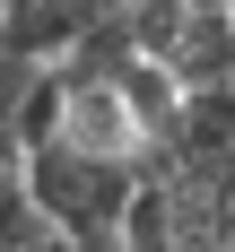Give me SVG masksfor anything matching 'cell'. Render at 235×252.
<instances>
[{
  "label": "cell",
  "mask_w": 235,
  "mask_h": 252,
  "mask_svg": "<svg viewBox=\"0 0 235 252\" xmlns=\"http://www.w3.org/2000/svg\"><path fill=\"white\" fill-rule=\"evenodd\" d=\"M26 244H44V218L26 209L18 174H0V252H26Z\"/></svg>",
  "instance_id": "obj_3"
},
{
  "label": "cell",
  "mask_w": 235,
  "mask_h": 252,
  "mask_svg": "<svg viewBox=\"0 0 235 252\" xmlns=\"http://www.w3.org/2000/svg\"><path fill=\"white\" fill-rule=\"evenodd\" d=\"M26 252H70V244H52V235H44V244H26Z\"/></svg>",
  "instance_id": "obj_4"
},
{
  "label": "cell",
  "mask_w": 235,
  "mask_h": 252,
  "mask_svg": "<svg viewBox=\"0 0 235 252\" xmlns=\"http://www.w3.org/2000/svg\"><path fill=\"white\" fill-rule=\"evenodd\" d=\"M227 52H235V18L227 9H192L174 35V52L157 61V70L174 78L183 96H201V87H227Z\"/></svg>",
  "instance_id": "obj_2"
},
{
  "label": "cell",
  "mask_w": 235,
  "mask_h": 252,
  "mask_svg": "<svg viewBox=\"0 0 235 252\" xmlns=\"http://www.w3.org/2000/svg\"><path fill=\"white\" fill-rule=\"evenodd\" d=\"M192 9H227V0H192Z\"/></svg>",
  "instance_id": "obj_5"
},
{
  "label": "cell",
  "mask_w": 235,
  "mask_h": 252,
  "mask_svg": "<svg viewBox=\"0 0 235 252\" xmlns=\"http://www.w3.org/2000/svg\"><path fill=\"white\" fill-rule=\"evenodd\" d=\"M131 183H139V165H96V157H70V148H26L18 157L26 209L44 218L52 244H70V252H122Z\"/></svg>",
  "instance_id": "obj_1"
}]
</instances>
